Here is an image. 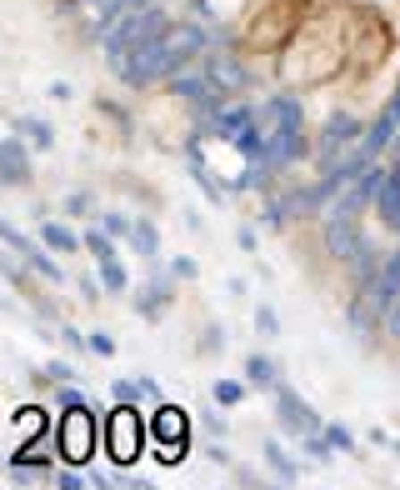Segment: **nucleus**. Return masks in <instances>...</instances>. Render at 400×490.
Returning <instances> with one entry per match:
<instances>
[{"mask_svg": "<svg viewBox=\"0 0 400 490\" xmlns=\"http://www.w3.org/2000/svg\"><path fill=\"white\" fill-rule=\"evenodd\" d=\"M236 245H240L246 255H255V251H261V236H255V230H240V236H236Z\"/></svg>", "mask_w": 400, "mask_h": 490, "instance_id": "obj_36", "label": "nucleus"}, {"mask_svg": "<svg viewBox=\"0 0 400 490\" xmlns=\"http://www.w3.org/2000/svg\"><path fill=\"white\" fill-rule=\"evenodd\" d=\"M80 240H86V251H90V261H96V265H100V261H115V255H121V251H115V236H111L105 226L86 230Z\"/></svg>", "mask_w": 400, "mask_h": 490, "instance_id": "obj_21", "label": "nucleus"}, {"mask_svg": "<svg viewBox=\"0 0 400 490\" xmlns=\"http://www.w3.org/2000/svg\"><path fill=\"white\" fill-rule=\"evenodd\" d=\"M0 245H11V251L21 255V261L30 265V270H36L40 280H50V286H61V280H65V270L46 255V245H36L30 236H21V230L11 226V220H0Z\"/></svg>", "mask_w": 400, "mask_h": 490, "instance_id": "obj_7", "label": "nucleus"}, {"mask_svg": "<svg viewBox=\"0 0 400 490\" xmlns=\"http://www.w3.org/2000/svg\"><path fill=\"white\" fill-rule=\"evenodd\" d=\"M171 276H175V280H200V261H196V255H175V261H171Z\"/></svg>", "mask_w": 400, "mask_h": 490, "instance_id": "obj_30", "label": "nucleus"}, {"mask_svg": "<svg viewBox=\"0 0 400 490\" xmlns=\"http://www.w3.org/2000/svg\"><path fill=\"white\" fill-rule=\"evenodd\" d=\"M321 436L330 440V445H336V455H355V451H361V445H355V436H350V430L340 426V420H330V426H321Z\"/></svg>", "mask_w": 400, "mask_h": 490, "instance_id": "obj_24", "label": "nucleus"}, {"mask_svg": "<svg viewBox=\"0 0 400 490\" xmlns=\"http://www.w3.org/2000/svg\"><path fill=\"white\" fill-rule=\"evenodd\" d=\"M246 380L271 390L275 380H280V361H275V355H246Z\"/></svg>", "mask_w": 400, "mask_h": 490, "instance_id": "obj_16", "label": "nucleus"}, {"mask_svg": "<svg viewBox=\"0 0 400 490\" xmlns=\"http://www.w3.org/2000/svg\"><path fill=\"white\" fill-rule=\"evenodd\" d=\"M221 351H225V330L211 320V326H205V336H200V355H221Z\"/></svg>", "mask_w": 400, "mask_h": 490, "instance_id": "obj_31", "label": "nucleus"}, {"mask_svg": "<svg viewBox=\"0 0 400 490\" xmlns=\"http://www.w3.org/2000/svg\"><path fill=\"white\" fill-rule=\"evenodd\" d=\"M200 426L211 430V436H225V415H221V405H211V411H200Z\"/></svg>", "mask_w": 400, "mask_h": 490, "instance_id": "obj_32", "label": "nucleus"}, {"mask_svg": "<svg viewBox=\"0 0 400 490\" xmlns=\"http://www.w3.org/2000/svg\"><path fill=\"white\" fill-rule=\"evenodd\" d=\"M146 436H150L155 461H165V465L186 461V451H190V415L180 411V405H161V401H155V415L146 420Z\"/></svg>", "mask_w": 400, "mask_h": 490, "instance_id": "obj_2", "label": "nucleus"}, {"mask_svg": "<svg viewBox=\"0 0 400 490\" xmlns=\"http://www.w3.org/2000/svg\"><path fill=\"white\" fill-rule=\"evenodd\" d=\"M100 226L111 230L115 240H130V226H136V220H130V215H121V211H105V215H100Z\"/></svg>", "mask_w": 400, "mask_h": 490, "instance_id": "obj_27", "label": "nucleus"}, {"mask_svg": "<svg viewBox=\"0 0 400 490\" xmlns=\"http://www.w3.org/2000/svg\"><path fill=\"white\" fill-rule=\"evenodd\" d=\"M271 405H275V420H280V430L286 436H296V440H305V436H315L321 430V415L305 405V395L300 390H290L286 380H275L271 386Z\"/></svg>", "mask_w": 400, "mask_h": 490, "instance_id": "obj_5", "label": "nucleus"}, {"mask_svg": "<svg viewBox=\"0 0 400 490\" xmlns=\"http://www.w3.org/2000/svg\"><path fill=\"white\" fill-rule=\"evenodd\" d=\"M175 96H186V101H200V105H205V111H215V86H211V80H205V76H180V80H175Z\"/></svg>", "mask_w": 400, "mask_h": 490, "instance_id": "obj_18", "label": "nucleus"}, {"mask_svg": "<svg viewBox=\"0 0 400 490\" xmlns=\"http://www.w3.org/2000/svg\"><path fill=\"white\" fill-rule=\"evenodd\" d=\"M96 411L90 405H71V411H61V426H55V451H61L65 465H86L90 455H96Z\"/></svg>", "mask_w": 400, "mask_h": 490, "instance_id": "obj_3", "label": "nucleus"}, {"mask_svg": "<svg viewBox=\"0 0 400 490\" xmlns=\"http://www.w3.org/2000/svg\"><path fill=\"white\" fill-rule=\"evenodd\" d=\"M50 476V451L40 445V440H25L21 451L11 455V480H21V486H30V480Z\"/></svg>", "mask_w": 400, "mask_h": 490, "instance_id": "obj_9", "label": "nucleus"}, {"mask_svg": "<svg viewBox=\"0 0 400 490\" xmlns=\"http://www.w3.org/2000/svg\"><path fill=\"white\" fill-rule=\"evenodd\" d=\"M261 455H265V465L275 470V480H280V486H296V480H300L296 455H290L286 445H280V440H265V445H261Z\"/></svg>", "mask_w": 400, "mask_h": 490, "instance_id": "obj_13", "label": "nucleus"}, {"mask_svg": "<svg viewBox=\"0 0 400 490\" xmlns=\"http://www.w3.org/2000/svg\"><path fill=\"white\" fill-rule=\"evenodd\" d=\"M375 211H380V226L400 236V170H390V176L380 180V190H375Z\"/></svg>", "mask_w": 400, "mask_h": 490, "instance_id": "obj_11", "label": "nucleus"}, {"mask_svg": "<svg viewBox=\"0 0 400 490\" xmlns=\"http://www.w3.org/2000/svg\"><path fill=\"white\" fill-rule=\"evenodd\" d=\"M250 126H255V115H250L246 105H230V111H215V136H225V140L246 136Z\"/></svg>", "mask_w": 400, "mask_h": 490, "instance_id": "obj_15", "label": "nucleus"}, {"mask_svg": "<svg viewBox=\"0 0 400 490\" xmlns=\"http://www.w3.org/2000/svg\"><path fill=\"white\" fill-rule=\"evenodd\" d=\"M0 186H30V155L21 140H0Z\"/></svg>", "mask_w": 400, "mask_h": 490, "instance_id": "obj_10", "label": "nucleus"}, {"mask_svg": "<svg viewBox=\"0 0 400 490\" xmlns=\"http://www.w3.org/2000/svg\"><path fill=\"white\" fill-rule=\"evenodd\" d=\"M171 301H175V276H161V270H155V276L136 290V315L146 320V326H161L165 311H171Z\"/></svg>", "mask_w": 400, "mask_h": 490, "instance_id": "obj_8", "label": "nucleus"}, {"mask_svg": "<svg viewBox=\"0 0 400 490\" xmlns=\"http://www.w3.org/2000/svg\"><path fill=\"white\" fill-rule=\"evenodd\" d=\"M255 330H261L265 340H275L280 336V315H275L271 305H255Z\"/></svg>", "mask_w": 400, "mask_h": 490, "instance_id": "obj_28", "label": "nucleus"}, {"mask_svg": "<svg viewBox=\"0 0 400 490\" xmlns=\"http://www.w3.org/2000/svg\"><path fill=\"white\" fill-rule=\"evenodd\" d=\"M15 130H21L36 151H50V145H55V130H50L46 120H36V115H15Z\"/></svg>", "mask_w": 400, "mask_h": 490, "instance_id": "obj_17", "label": "nucleus"}, {"mask_svg": "<svg viewBox=\"0 0 400 490\" xmlns=\"http://www.w3.org/2000/svg\"><path fill=\"white\" fill-rule=\"evenodd\" d=\"M211 395H215V405H221V411H230V405H240L250 395V380L246 376H240V380L225 376V380H215V386H211Z\"/></svg>", "mask_w": 400, "mask_h": 490, "instance_id": "obj_20", "label": "nucleus"}, {"mask_svg": "<svg viewBox=\"0 0 400 490\" xmlns=\"http://www.w3.org/2000/svg\"><path fill=\"white\" fill-rule=\"evenodd\" d=\"M111 395H115L121 405H140V401H146V386H140V380H115Z\"/></svg>", "mask_w": 400, "mask_h": 490, "instance_id": "obj_26", "label": "nucleus"}, {"mask_svg": "<svg viewBox=\"0 0 400 490\" xmlns=\"http://www.w3.org/2000/svg\"><path fill=\"white\" fill-rule=\"evenodd\" d=\"M90 351H96V355H115V340L105 336V330H96V336H90Z\"/></svg>", "mask_w": 400, "mask_h": 490, "instance_id": "obj_33", "label": "nucleus"}, {"mask_svg": "<svg viewBox=\"0 0 400 490\" xmlns=\"http://www.w3.org/2000/svg\"><path fill=\"white\" fill-rule=\"evenodd\" d=\"M55 486H61V490H86L90 480H86V476H75V470H65V476H55Z\"/></svg>", "mask_w": 400, "mask_h": 490, "instance_id": "obj_35", "label": "nucleus"}, {"mask_svg": "<svg viewBox=\"0 0 400 490\" xmlns=\"http://www.w3.org/2000/svg\"><path fill=\"white\" fill-rule=\"evenodd\" d=\"M200 46H205V30H196V26L165 30V36L146 40V46H136V51L125 55V61H121V80H125V86H146V80H155V76H171V71H180Z\"/></svg>", "mask_w": 400, "mask_h": 490, "instance_id": "obj_1", "label": "nucleus"}, {"mask_svg": "<svg viewBox=\"0 0 400 490\" xmlns=\"http://www.w3.org/2000/svg\"><path fill=\"white\" fill-rule=\"evenodd\" d=\"M130 251L146 255V261H161V226L155 220H136L130 226Z\"/></svg>", "mask_w": 400, "mask_h": 490, "instance_id": "obj_14", "label": "nucleus"}, {"mask_svg": "<svg viewBox=\"0 0 400 490\" xmlns=\"http://www.w3.org/2000/svg\"><path fill=\"white\" fill-rule=\"evenodd\" d=\"M65 215H75V220H80V215H96V195H90V190H71V195H65Z\"/></svg>", "mask_w": 400, "mask_h": 490, "instance_id": "obj_25", "label": "nucleus"}, {"mask_svg": "<svg viewBox=\"0 0 400 490\" xmlns=\"http://www.w3.org/2000/svg\"><path fill=\"white\" fill-rule=\"evenodd\" d=\"M271 120H275V130H300V105L290 101V96H275V101H271Z\"/></svg>", "mask_w": 400, "mask_h": 490, "instance_id": "obj_23", "label": "nucleus"}, {"mask_svg": "<svg viewBox=\"0 0 400 490\" xmlns=\"http://www.w3.org/2000/svg\"><path fill=\"white\" fill-rule=\"evenodd\" d=\"M96 276H100V286H105V295H121V290H130V270L121 265V255H115V261H100Z\"/></svg>", "mask_w": 400, "mask_h": 490, "instance_id": "obj_19", "label": "nucleus"}, {"mask_svg": "<svg viewBox=\"0 0 400 490\" xmlns=\"http://www.w3.org/2000/svg\"><path fill=\"white\" fill-rule=\"evenodd\" d=\"M46 376H50V380H75V370H71L65 361H50V365H46Z\"/></svg>", "mask_w": 400, "mask_h": 490, "instance_id": "obj_37", "label": "nucleus"}, {"mask_svg": "<svg viewBox=\"0 0 400 490\" xmlns=\"http://www.w3.org/2000/svg\"><path fill=\"white\" fill-rule=\"evenodd\" d=\"M15 426L25 430V440H40L50 430V420H46V411H40V405H21V411H15Z\"/></svg>", "mask_w": 400, "mask_h": 490, "instance_id": "obj_22", "label": "nucleus"}, {"mask_svg": "<svg viewBox=\"0 0 400 490\" xmlns=\"http://www.w3.org/2000/svg\"><path fill=\"white\" fill-rule=\"evenodd\" d=\"M365 436H371V445H380V451H396V440H390L386 430H365Z\"/></svg>", "mask_w": 400, "mask_h": 490, "instance_id": "obj_38", "label": "nucleus"}, {"mask_svg": "<svg viewBox=\"0 0 400 490\" xmlns=\"http://www.w3.org/2000/svg\"><path fill=\"white\" fill-rule=\"evenodd\" d=\"M325 136H330V140H350V136H361V120H350V115H336V120L325 126Z\"/></svg>", "mask_w": 400, "mask_h": 490, "instance_id": "obj_29", "label": "nucleus"}, {"mask_svg": "<svg viewBox=\"0 0 400 490\" xmlns=\"http://www.w3.org/2000/svg\"><path fill=\"white\" fill-rule=\"evenodd\" d=\"M40 245H46V251H55V255H75L86 240L75 236L65 220H40Z\"/></svg>", "mask_w": 400, "mask_h": 490, "instance_id": "obj_12", "label": "nucleus"}, {"mask_svg": "<svg viewBox=\"0 0 400 490\" xmlns=\"http://www.w3.org/2000/svg\"><path fill=\"white\" fill-rule=\"evenodd\" d=\"M165 30V15L161 11H130L121 21V26L111 30V36H105V55H111L115 65L125 61V55L136 51V46H146V40H155Z\"/></svg>", "mask_w": 400, "mask_h": 490, "instance_id": "obj_4", "label": "nucleus"}, {"mask_svg": "<svg viewBox=\"0 0 400 490\" xmlns=\"http://www.w3.org/2000/svg\"><path fill=\"white\" fill-rule=\"evenodd\" d=\"M100 276H80V295H86V301H100Z\"/></svg>", "mask_w": 400, "mask_h": 490, "instance_id": "obj_34", "label": "nucleus"}, {"mask_svg": "<svg viewBox=\"0 0 400 490\" xmlns=\"http://www.w3.org/2000/svg\"><path fill=\"white\" fill-rule=\"evenodd\" d=\"M236 486H261V476H255V470H246V465H236Z\"/></svg>", "mask_w": 400, "mask_h": 490, "instance_id": "obj_39", "label": "nucleus"}, {"mask_svg": "<svg viewBox=\"0 0 400 490\" xmlns=\"http://www.w3.org/2000/svg\"><path fill=\"white\" fill-rule=\"evenodd\" d=\"M140 436H146V426H140L136 405H121L115 401L111 420H105V445H111V461L115 465H130L140 455Z\"/></svg>", "mask_w": 400, "mask_h": 490, "instance_id": "obj_6", "label": "nucleus"}]
</instances>
